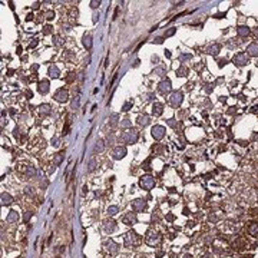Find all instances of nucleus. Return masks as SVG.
I'll list each match as a JSON object with an SVG mask.
<instances>
[{
	"mask_svg": "<svg viewBox=\"0 0 258 258\" xmlns=\"http://www.w3.org/2000/svg\"><path fill=\"white\" fill-rule=\"evenodd\" d=\"M254 33H255V36H257V38H258V27H257V29H255V30H254Z\"/></svg>",
	"mask_w": 258,
	"mask_h": 258,
	"instance_id": "nucleus-52",
	"label": "nucleus"
},
{
	"mask_svg": "<svg viewBox=\"0 0 258 258\" xmlns=\"http://www.w3.org/2000/svg\"><path fill=\"white\" fill-rule=\"evenodd\" d=\"M126 154H128V151H126L125 146H116L113 149V152H112V158L113 159H122V158L126 156Z\"/></svg>",
	"mask_w": 258,
	"mask_h": 258,
	"instance_id": "nucleus-10",
	"label": "nucleus"
},
{
	"mask_svg": "<svg viewBox=\"0 0 258 258\" xmlns=\"http://www.w3.org/2000/svg\"><path fill=\"white\" fill-rule=\"evenodd\" d=\"M159 241H161V235L158 232H149V235L146 237V244L151 245V247L159 244Z\"/></svg>",
	"mask_w": 258,
	"mask_h": 258,
	"instance_id": "nucleus-9",
	"label": "nucleus"
},
{
	"mask_svg": "<svg viewBox=\"0 0 258 258\" xmlns=\"http://www.w3.org/2000/svg\"><path fill=\"white\" fill-rule=\"evenodd\" d=\"M6 221L7 222H17L19 221V214H17V211H10L9 215L6 217Z\"/></svg>",
	"mask_w": 258,
	"mask_h": 258,
	"instance_id": "nucleus-21",
	"label": "nucleus"
},
{
	"mask_svg": "<svg viewBox=\"0 0 258 258\" xmlns=\"http://www.w3.org/2000/svg\"><path fill=\"white\" fill-rule=\"evenodd\" d=\"M165 73H166V68L165 66H158V68L154 69V75H156V76H164Z\"/></svg>",
	"mask_w": 258,
	"mask_h": 258,
	"instance_id": "nucleus-26",
	"label": "nucleus"
},
{
	"mask_svg": "<svg viewBox=\"0 0 258 258\" xmlns=\"http://www.w3.org/2000/svg\"><path fill=\"white\" fill-rule=\"evenodd\" d=\"M162 42H164V38H156L154 40V43H156V45H161Z\"/></svg>",
	"mask_w": 258,
	"mask_h": 258,
	"instance_id": "nucleus-42",
	"label": "nucleus"
},
{
	"mask_svg": "<svg viewBox=\"0 0 258 258\" xmlns=\"http://www.w3.org/2000/svg\"><path fill=\"white\" fill-rule=\"evenodd\" d=\"M25 192H26V194H30V195H32V194H33V189H32V188L27 187V188H25Z\"/></svg>",
	"mask_w": 258,
	"mask_h": 258,
	"instance_id": "nucleus-46",
	"label": "nucleus"
},
{
	"mask_svg": "<svg viewBox=\"0 0 258 258\" xmlns=\"http://www.w3.org/2000/svg\"><path fill=\"white\" fill-rule=\"evenodd\" d=\"M26 175H27L29 178H33V176L36 175V169H34L33 166H29L27 169H26Z\"/></svg>",
	"mask_w": 258,
	"mask_h": 258,
	"instance_id": "nucleus-32",
	"label": "nucleus"
},
{
	"mask_svg": "<svg viewBox=\"0 0 258 258\" xmlns=\"http://www.w3.org/2000/svg\"><path fill=\"white\" fill-rule=\"evenodd\" d=\"M176 75H178V76H187L188 68L187 66H181V68H178V69H176Z\"/></svg>",
	"mask_w": 258,
	"mask_h": 258,
	"instance_id": "nucleus-29",
	"label": "nucleus"
},
{
	"mask_svg": "<svg viewBox=\"0 0 258 258\" xmlns=\"http://www.w3.org/2000/svg\"><path fill=\"white\" fill-rule=\"evenodd\" d=\"M53 17H55V13H53V12H47V13H46V19H47V20H53Z\"/></svg>",
	"mask_w": 258,
	"mask_h": 258,
	"instance_id": "nucleus-39",
	"label": "nucleus"
},
{
	"mask_svg": "<svg viewBox=\"0 0 258 258\" xmlns=\"http://www.w3.org/2000/svg\"><path fill=\"white\" fill-rule=\"evenodd\" d=\"M63 158H64V152H59V154H56V156L53 158V164H55V165H60L62 161H63Z\"/></svg>",
	"mask_w": 258,
	"mask_h": 258,
	"instance_id": "nucleus-27",
	"label": "nucleus"
},
{
	"mask_svg": "<svg viewBox=\"0 0 258 258\" xmlns=\"http://www.w3.org/2000/svg\"><path fill=\"white\" fill-rule=\"evenodd\" d=\"M116 228V222L113 221V219H108V221H105V225H103V230L108 232V234H110V232H113Z\"/></svg>",
	"mask_w": 258,
	"mask_h": 258,
	"instance_id": "nucleus-15",
	"label": "nucleus"
},
{
	"mask_svg": "<svg viewBox=\"0 0 258 258\" xmlns=\"http://www.w3.org/2000/svg\"><path fill=\"white\" fill-rule=\"evenodd\" d=\"M89 171H93L95 169V159H92V161L89 162V168H88Z\"/></svg>",
	"mask_w": 258,
	"mask_h": 258,
	"instance_id": "nucleus-41",
	"label": "nucleus"
},
{
	"mask_svg": "<svg viewBox=\"0 0 258 258\" xmlns=\"http://www.w3.org/2000/svg\"><path fill=\"white\" fill-rule=\"evenodd\" d=\"M169 100H171V103H172L174 106H179L181 103H182V100H184V95H182V92H181V90H175V92H172V95H171V98H169Z\"/></svg>",
	"mask_w": 258,
	"mask_h": 258,
	"instance_id": "nucleus-8",
	"label": "nucleus"
},
{
	"mask_svg": "<svg viewBox=\"0 0 258 258\" xmlns=\"http://www.w3.org/2000/svg\"><path fill=\"white\" fill-rule=\"evenodd\" d=\"M49 76L53 77V79H56V77L60 76V70L58 69V66H55V64H52L50 68H49Z\"/></svg>",
	"mask_w": 258,
	"mask_h": 258,
	"instance_id": "nucleus-22",
	"label": "nucleus"
},
{
	"mask_svg": "<svg viewBox=\"0 0 258 258\" xmlns=\"http://www.w3.org/2000/svg\"><path fill=\"white\" fill-rule=\"evenodd\" d=\"M219 50H221V46L219 45H212V46H209L208 49H206V52L209 53V55H212V56H217L219 53Z\"/></svg>",
	"mask_w": 258,
	"mask_h": 258,
	"instance_id": "nucleus-25",
	"label": "nucleus"
},
{
	"mask_svg": "<svg viewBox=\"0 0 258 258\" xmlns=\"http://www.w3.org/2000/svg\"><path fill=\"white\" fill-rule=\"evenodd\" d=\"M105 248H106V251L109 252V254H112V255L118 254V251H119V245L116 244L115 241H112V239H109V241L105 242Z\"/></svg>",
	"mask_w": 258,
	"mask_h": 258,
	"instance_id": "nucleus-11",
	"label": "nucleus"
},
{
	"mask_svg": "<svg viewBox=\"0 0 258 258\" xmlns=\"http://www.w3.org/2000/svg\"><path fill=\"white\" fill-rule=\"evenodd\" d=\"M158 89H159V92L164 93V95L169 93L171 89H172V83H171V80H169V79H164V80H161L159 85H158Z\"/></svg>",
	"mask_w": 258,
	"mask_h": 258,
	"instance_id": "nucleus-7",
	"label": "nucleus"
},
{
	"mask_svg": "<svg viewBox=\"0 0 258 258\" xmlns=\"http://www.w3.org/2000/svg\"><path fill=\"white\" fill-rule=\"evenodd\" d=\"M179 59H181V62H185V60H189V59H191V55H181Z\"/></svg>",
	"mask_w": 258,
	"mask_h": 258,
	"instance_id": "nucleus-38",
	"label": "nucleus"
},
{
	"mask_svg": "<svg viewBox=\"0 0 258 258\" xmlns=\"http://www.w3.org/2000/svg\"><path fill=\"white\" fill-rule=\"evenodd\" d=\"M247 53L248 56H254V58H258V45L257 43H251V45L247 47Z\"/></svg>",
	"mask_w": 258,
	"mask_h": 258,
	"instance_id": "nucleus-16",
	"label": "nucleus"
},
{
	"mask_svg": "<svg viewBox=\"0 0 258 258\" xmlns=\"http://www.w3.org/2000/svg\"><path fill=\"white\" fill-rule=\"evenodd\" d=\"M168 125H169L171 128H175V126H176V122H175V119H169V121H168Z\"/></svg>",
	"mask_w": 258,
	"mask_h": 258,
	"instance_id": "nucleus-40",
	"label": "nucleus"
},
{
	"mask_svg": "<svg viewBox=\"0 0 258 258\" xmlns=\"http://www.w3.org/2000/svg\"><path fill=\"white\" fill-rule=\"evenodd\" d=\"M185 258H192V257L191 255H185Z\"/></svg>",
	"mask_w": 258,
	"mask_h": 258,
	"instance_id": "nucleus-53",
	"label": "nucleus"
},
{
	"mask_svg": "<svg viewBox=\"0 0 258 258\" xmlns=\"http://www.w3.org/2000/svg\"><path fill=\"white\" fill-rule=\"evenodd\" d=\"M232 62H234V64H237L238 68H242V66H245V64L250 62V58H248L247 53L239 52V53H237V55L232 58Z\"/></svg>",
	"mask_w": 258,
	"mask_h": 258,
	"instance_id": "nucleus-4",
	"label": "nucleus"
},
{
	"mask_svg": "<svg viewBox=\"0 0 258 258\" xmlns=\"http://www.w3.org/2000/svg\"><path fill=\"white\" fill-rule=\"evenodd\" d=\"M162 112H164V106H162V103L159 102H155L154 105H152V113L156 116L162 115Z\"/></svg>",
	"mask_w": 258,
	"mask_h": 258,
	"instance_id": "nucleus-17",
	"label": "nucleus"
},
{
	"mask_svg": "<svg viewBox=\"0 0 258 258\" xmlns=\"http://www.w3.org/2000/svg\"><path fill=\"white\" fill-rule=\"evenodd\" d=\"M165 132H166V129L164 128V126H161V125H155L154 128H152V130H151L154 139H156V141L162 139V138L165 136Z\"/></svg>",
	"mask_w": 258,
	"mask_h": 258,
	"instance_id": "nucleus-6",
	"label": "nucleus"
},
{
	"mask_svg": "<svg viewBox=\"0 0 258 258\" xmlns=\"http://www.w3.org/2000/svg\"><path fill=\"white\" fill-rule=\"evenodd\" d=\"M152 62H159V58H158V56H154V58H152Z\"/></svg>",
	"mask_w": 258,
	"mask_h": 258,
	"instance_id": "nucleus-51",
	"label": "nucleus"
},
{
	"mask_svg": "<svg viewBox=\"0 0 258 258\" xmlns=\"http://www.w3.org/2000/svg\"><path fill=\"white\" fill-rule=\"evenodd\" d=\"M165 56H166V58H171V52H169V50H165Z\"/></svg>",
	"mask_w": 258,
	"mask_h": 258,
	"instance_id": "nucleus-50",
	"label": "nucleus"
},
{
	"mask_svg": "<svg viewBox=\"0 0 258 258\" xmlns=\"http://www.w3.org/2000/svg\"><path fill=\"white\" fill-rule=\"evenodd\" d=\"M175 32H176V29H175V27H171L168 32H165V38H171V36H174Z\"/></svg>",
	"mask_w": 258,
	"mask_h": 258,
	"instance_id": "nucleus-35",
	"label": "nucleus"
},
{
	"mask_svg": "<svg viewBox=\"0 0 258 258\" xmlns=\"http://www.w3.org/2000/svg\"><path fill=\"white\" fill-rule=\"evenodd\" d=\"M237 33H238L239 36L245 38V36L250 34V27H248V26H238V27H237Z\"/></svg>",
	"mask_w": 258,
	"mask_h": 258,
	"instance_id": "nucleus-23",
	"label": "nucleus"
},
{
	"mask_svg": "<svg viewBox=\"0 0 258 258\" xmlns=\"http://www.w3.org/2000/svg\"><path fill=\"white\" fill-rule=\"evenodd\" d=\"M122 221H123V224H126V225H132V224L136 222V215L134 212H128L123 217Z\"/></svg>",
	"mask_w": 258,
	"mask_h": 258,
	"instance_id": "nucleus-14",
	"label": "nucleus"
},
{
	"mask_svg": "<svg viewBox=\"0 0 258 258\" xmlns=\"http://www.w3.org/2000/svg\"><path fill=\"white\" fill-rule=\"evenodd\" d=\"M36 46H38V39H34V40H33L32 43L29 45V47H36Z\"/></svg>",
	"mask_w": 258,
	"mask_h": 258,
	"instance_id": "nucleus-43",
	"label": "nucleus"
},
{
	"mask_svg": "<svg viewBox=\"0 0 258 258\" xmlns=\"http://www.w3.org/2000/svg\"><path fill=\"white\" fill-rule=\"evenodd\" d=\"M138 138H139V134H138L136 129H128L126 132H123L122 134V141L125 142V143H129V145L136 143Z\"/></svg>",
	"mask_w": 258,
	"mask_h": 258,
	"instance_id": "nucleus-1",
	"label": "nucleus"
},
{
	"mask_svg": "<svg viewBox=\"0 0 258 258\" xmlns=\"http://www.w3.org/2000/svg\"><path fill=\"white\" fill-rule=\"evenodd\" d=\"M218 63H219V68H222L224 64H226V59H221V60H219Z\"/></svg>",
	"mask_w": 258,
	"mask_h": 258,
	"instance_id": "nucleus-44",
	"label": "nucleus"
},
{
	"mask_svg": "<svg viewBox=\"0 0 258 258\" xmlns=\"http://www.w3.org/2000/svg\"><path fill=\"white\" fill-rule=\"evenodd\" d=\"M12 202H13V196L10 194H6V192L2 194V205H10Z\"/></svg>",
	"mask_w": 258,
	"mask_h": 258,
	"instance_id": "nucleus-18",
	"label": "nucleus"
},
{
	"mask_svg": "<svg viewBox=\"0 0 258 258\" xmlns=\"http://www.w3.org/2000/svg\"><path fill=\"white\" fill-rule=\"evenodd\" d=\"M250 232H251V235L257 237L258 235V224H252V225L250 226Z\"/></svg>",
	"mask_w": 258,
	"mask_h": 258,
	"instance_id": "nucleus-33",
	"label": "nucleus"
},
{
	"mask_svg": "<svg viewBox=\"0 0 258 258\" xmlns=\"http://www.w3.org/2000/svg\"><path fill=\"white\" fill-rule=\"evenodd\" d=\"M130 126H132V122L129 119H123L121 122V128H130Z\"/></svg>",
	"mask_w": 258,
	"mask_h": 258,
	"instance_id": "nucleus-34",
	"label": "nucleus"
},
{
	"mask_svg": "<svg viewBox=\"0 0 258 258\" xmlns=\"http://www.w3.org/2000/svg\"><path fill=\"white\" fill-rule=\"evenodd\" d=\"M55 100L56 102H60V103H64L69 100V93H68V90L63 89V88H60V89H58L56 92H55Z\"/></svg>",
	"mask_w": 258,
	"mask_h": 258,
	"instance_id": "nucleus-5",
	"label": "nucleus"
},
{
	"mask_svg": "<svg viewBox=\"0 0 258 258\" xmlns=\"http://www.w3.org/2000/svg\"><path fill=\"white\" fill-rule=\"evenodd\" d=\"M83 46L86 49H90V47H92V38H90L89 34H85L83 36Z\"/></svg>",
	"mask_w": 258,
	"mask_h": 258,
	"instance_id": "nucleus-28",
	"label": "nucleus"
},
{
	"mask_svg": "<svg viewBox=\"0 0 258 258\" xmlns=\"http://www.w3.org/2000/svg\"><path fill=\"white\" fill-rule=\"evenodd\" d=\"M118 119H119V115L118 113H112L109 118V125L110 126H115L116 123H118Z\"/></svg>",
	"mask_w": 258,
	"mask_h": 258,
	"instance_id": "nucleus-30",
	"label": "nucleus"
},
{
	"mask_svg": "<svg viewBox=\"0 0 258 258\" xmlns=\"http://www.w3.org/2000/svg\"><path fill=\"white\" fill-rule=\"evenodd\" d=\"M139 244V235L136 234L135 231H129L126 235H125V247H136Z\"/></svg>",
	"mask_w": 258,
	"mask_h": 258,
	"instance_id": "nucleus-3",
	"label": "nucleus"
},
{
	"mask_svg": "<svg viewBox=\"0 0 258 258\" xmlns=\"http://www.w3.org/2000/svg\"><path fill=\"white\" fill-rule=\"evenodd\" d=\"M103 149H105V143H103L102 139H99L95 143V146H93V154H99V152H102Z\"/></svg>",
	"mask_w": 258,
	"mask_h": 258,
	"instance_id": "nucleus-24",
	"label": "nucleus"
},
{
	"mask_svg": "<svg viewBox=\"0 0 258 258\" xmlns=\"http://www.w3.org/2000/svg\"><path fill=\"white\" fill-rule=\"evenodd\" d=\"M100 6V2H99V0H92V2H90V7H92V9H96V7H99Z\"/></svg>",
	"mask_w": 258,
	"mask_h": 258,
	"instance_id": "nucleus-36",
	"label": "nucleus"
},
{
	"mask_svg": "<svg viewBox=\"0 0 258 258\" xmlns=\"http://www.w3.org/2000/svg\"><path fill=\"white\" fill-rule=\"evenodd\" d=\"M149 123H151V119H149L148 115L138 116V125H141V126H148Z\"/></svg>",
	"mask_w": 258,
	"mask_h": 258,
	"instance_id": "nucleus-19",
	"label": "nucleus"
},
{
	"mask_svg": "<svg viewBox=\"0 0 258 258\" xmlns=\"http://www.w3.org/2000/svg\"><path fill=\"white\" fill-rule=\"evenodd\" d=\"M38 90L40 95H46L49 92V80H40L38 86Z\"/></svg>",
	"mask_w": 258,
	"mask_h": 258,
	"instance_id": "nucleus-13",
	"label": "nucleus"
},
{
	"mask_svg": "<svg viewBox=\"0 0 258 258\" xmlns=\"http://www.w3.org/2000/svg\"><path fill=\"white\" fill-rule=\"evenodd\" d=\"M130 108H132V102H126V103H125V105L122 106V110H123V112H128Z\"/></svg>",
	"mask_w": 258,
	"mask_h": 258,
	"instance_id": "nucleus-37",
	"label": "nucleus"
},
{
	"mask_svg": "<svg viewBox=\"0 0 258 258\" xmlns=\"http://www.w3.org/2000/svg\"><path fill=\"white\" fill-rule=\"evenodd\" d=\"M50 29H52L50 26H46V27H45V32H43V33H45V34H49V33H50Z\"/></svg>",
	"mask_w": 258,
	"mask_h": 258,
	"instance_id": "nucleus-45",
	"label": "nucleus"
},
{
	"mask_svg": "<svg viewBox=\"0 0 258 258\" xmlns=\"http://www.w3.org/2000/svg\"><path fill=\"white\" fill-rule=\"evenodd\" d=\"M98 19H99V14H96V13H95V14H93V23H96Z\"/></svg>",
	"mask_w": 258,
	"mask_h": 258,
	"instance_id": "nucleus-48",
	"label": "nucleus"
},
{
	"mask_svg": "<svg viewBox=\"0 0 258 258\" xmlns=\"http://www.w3.org/2000/svg\"><path fill=\"white\" fill-rule=\"evenodd\" d=\"M118 212H119V208L116 205H112V206L108 208V214H109V215H116Z\"/></svg>",
	"mask_w": 258,
	"mask_h": 258,
	"instance_id": "nucleus-31",
	"label": "nucleus"
},
{
	"mask_svg": "<svg viewBox=\"0 0 258 258\" xmlns=\"http://www.w3.org/2000/svg\"><path fill=\"white\" fill-rule=\"evenodd\" d=\"M52 142H53V145H55V146H58V145H59V143H58V142H59L58 136H55V138H53V141H52Z\"/></svg>",
	"mask_w": 258,
	"mask_h": 258,
	"instance_id": "nucleus-47",
	"label": "nucleus"
},
{
	"mask_svg": "<svg viewBox=\"0 0 258 258\" xmlns=\"http://www.w3.org/2000/svg\"><path fill=\"white\" fill-rule=\"evenodd\" d=\"M30 217H32V214H30V212H27V214L25 215V221H29V218H30Z\"/></svg>",
	"mask_w": 258,
	"mask_h": 258,
	"instance_id": "nucleus-49",
	"label": "nucleus"
},
{
	"mask_svg": "<svg viewBox=\"0 0 258 258\" xmlns=\"http://www.w3.org/2000/svg\"><path fill=\"white\" fill-rule=\"evenodd\" d=\"M50 105H47V103H43V105H40L39 106V113L42 116H45V115H49L50 113Z\"/></svg>",
	"mask_w": 258,
	"mask_h": 258,
	"instance_id": "nucleus-20",
	"label": "nucleus"
},
{
	"mask_svg": "<svg viewBox=\"0 0 258 258\" xmlns=\"http://www.w3.org/2000/svg\"><path fill=\"white\" fill-rule=\"evenodd\" d=\"M139 187L145 191H151L155 187V178L151 175H143L141 179H139Z\"/></svg>",
	"mask_w": 258,
	"mask_h": 258,
	"instance_id": "nucleus-2",
	"label": "nucleus"
},
{
	"mask_svg": "<svg viewBox=\"0 0 258 258\" xmlns=\"http://www.w3.org/2000/svg\"><path fill=\"white\" fill-rule=\"evenodd\" d=\"M145 206H146V201L145 200H135L134 202H132V209H134L135 212H141V211H143V209H145Z\"/></svg>",
	"mask_w": 258,
	"mask_h": 258,
	"instance_id": "nucleus-12",
	"label": "nucleus"
}]
</instances>
